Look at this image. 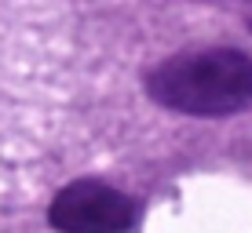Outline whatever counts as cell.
I'll use <instances>...</instances> for the list:
<instances>
[{
    "label": "cell",
    "mask_w": 252,
    "mask_h": 233,
    "mask_svg": "<svg viewBox=\"0 0 252 233\" xmlns=\"http://www.w3.org/2000/svg\"><path fill=\"white\" fill-rule=\"evenodd\" d=\"M146 95L187 117H227L252 106V55L205 48L164 58L146 73Z\"/></svg>",
    "instance_id": "obj_1"
},
{
    "label": "cell",
    "mask_w": 252,
    "mask_h": 233,
    "mask_svg": "<svg viewBox=\"0 0 252 233\" xmlns=\"http://www.w3.org/2000/svg\"><path fill=\"white\" fill-rule=\"evenodd\" d=\"M135 219V208L121 189L77 179L63 186L48 208V222L59 233H125Z\"/></svg>",
    "instance_id": "obj_2"
}]
</instances>
